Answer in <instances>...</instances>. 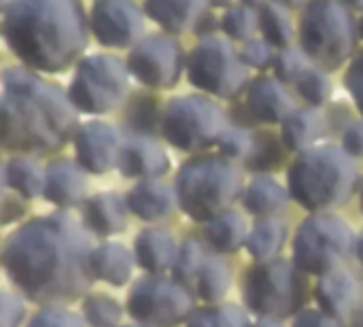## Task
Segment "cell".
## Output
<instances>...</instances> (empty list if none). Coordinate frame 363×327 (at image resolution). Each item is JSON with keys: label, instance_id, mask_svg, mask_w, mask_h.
<instances>
[{"label": "cell", "instance_id": "d6a6232c", "mask_svg": "<svg viewBox=\"0 0 363 327\" xmlns=\"http://www.w3.org/2000/svg\"><path fill=\"white\" fill-rule=\"evenodd\" d=\"M296 87H298V94L302 96V100L308 106L321 109L332 100V81H330L328 72L323 68L315 66V64H311L302 72Z\"/></svg>", "mask_w": 363, "mask_h": 327}, {"label": "cell", "instance_id": "f546056e", "mask_svg": "<svg viewBox=\"0 0 363 327\" xmlns=\"http://www.w3.org/2000/svg\"><path fill=\"white\" fill-rule=\"evenodd\" d=\"M259 30L268 43H272L277 49H283L291 45L294 38V21L289 17V9L281 4L279 0H270L264 6H259Z\"/></svg>", "mask_w": 363, "mask_h": 327}, {"label": "cell", "instance_id": "7c38bea8", "mask_svg": "<svg viewBox=\"0 0 363 327\" xmlns=\"http://www.w3.org/2000/svg\"><path fill=\"white\" fill-rule=\"evenodd\" d=\"M194 300L189 292L162 277L140 279L128 296V313L145 327H179L189 321Z\"/></svg>", "mask_w": 363, "mask_h": 327}, {"label": "cell", "instance_id": "b9f144b4", "mask_svg": "<svg viewBox=\"0 0 363 327\" xmlns=\"http://www.w3.org/2000/svg\"><path fill=\"white\" fill-rule=\"evenodd\" d=\"M157 106H155V100L151 98H138V102L134 100L130 113H128V121L134 130H140V132H151L155 130V119H157Z\"/></svg>", "mask_w": 363, "mask_h": 327}, {"label": "cell", "instance_id": "e575fe53", "mask_svg": "<svg viewBox=\"0 0 363 327\" xmlns=\"http://www.w3.org/2000/svg\"><path fill=\"white\" fill-rule=\"evenodd\" d=\"M313 62L308 60V55L304 53L302 47H294L287 45L283 49L277 51L272 68H274V77L283 83H298V79L302 77V72L311 66Z\"/></svg>", "mask_w": 363, "mask_h": 327}, {"label": "cell", "instance_id": "7402d4cb", "mask_svg": "<svg viewBox=\"0 0 363 327\" xmlns=\"http://www.w3.org/2000/svg\"><path fill=\"white\" fill-rule=\"evenodd\" d=\"M177 255H179V247L172 234L162 228H147L134 238L136 264L151 275H162L174 268Z\"/></svg>", "mask_w": 363, "mask_h": 327}, {"label": "cell", "instance_id": "6f0895ef", "mask_svg": "<svg viewBox=\"0 0 363 327\" xmlns=\"http://www.w3.org/2000/svg\"><path fill=\"white\" fill-rule=\"evenodd\" d=\"M123 327H145V326H140V323H138V326H123Z\"/></svg>", "mask_w": 363, "mask_h": 327}, {"label": "cell", "instance_id": "681fc988", "mask_svg": "<svg viewBox=\"0 0 363 327\" xmlns=\"http://www.w3.org/2000/svg\"><path fill=\"white\" fill-rule=\"evenodd\" d=\"M281 4H285L287 9H300V6H304L308 0H279Z\"/></svg>", "mask_w": 363, "mask_h": 327}, {"label": "cell", "instance_id": "c3c4849f", "mask_svg": "<svg viewBox=\"0 0 363 327\" xmlns=\"http://www.w3.org/2000/svg\"><path fill=\"white\" fill-rule=\"evenodd\" d=\"M255 327H283L277 319H268V317H259L257 326Z\"/></svg>", "mask_w": 363, "mask_h": 327}, {"label": "cell", "instance_id": "30bf717a", "mask_svg": "<svg viewBox=\"0 0 363 327\" xmlns=\"http://www.w3.org/2000/svg\"><path fill=\"white\" fill-rule=\"evenodd\" d=\"M306 298L302 270L287 260H268L253 266L245 283V302L251 313L268 319L296 315Z\"/></svg>", "mask_w": 363, "mask_h": 327}, {"label": "cell", "instance_id": "e0dca14e", "mask_svg": "<svg viewBox=\"0 0 363 327\" xmlns=\"http://www.w3.org/2000/svg\"><path fill=\"white\" fill-rule=\"evenodd\" d=\"M117 168L128 179H160L170 170V157L149 136H132L121 145Z\"/></svg>", "mask_w": 363, "mask_h": 327}, {"label": "cell", "instance_id": "4316f807", "mask_svg": "<svg viewBox=\"0 0 363 327\" xmlns=\"http://www.w3.org/2000/svg\"><path fill=\"white\" fill-rule=\"evenodd\" d=\"M287 200H289V192L279 181L266 174L251 179L242 196L245 209L255 217H272L274 213L285 209Z\"/></svg>", "mask_w": 363, "mask_h": 327}, {"label": "cell", "instance_id": "816d5d0a", "mask_svg": "<svg viewBox=\"0 0 363 327\" xmlns=\"http://www.w3.org/2000/svg\"><path fill=\"white\" fill-rule=\"evenodd\" d=\"M204 2L213 9H228L230 6V0H204Z\"/></svg>", "mask_w": 363, "mask_h": 327}, {"label": "cell", "instance_id": "83f0119b", "mask_svg": "<svg viewBox=\"0 0 363 327\" xmlns=\"http://www.w3.org/2000/svg\"><path fill=\"white\" fill-rule=\"evenodd\" d=\"M247 223L236 211L228 209L206 223V240L219 253H236L242 245H247Z\"/></svg>", "mask_w": 363, "mask_h": 327}, {"label": "cell", "instance_id": "6da1fadb", "mask_svg": "<svg viewBox=\"0 0 363 327\" xmlns=\"http://www.w3.org/2000/svg\"><path fill=\"white\" fill-rule=\"evenodd\" d=\"M91 243L85 226L66 213L26 221L4 243L2 264L13 285L40 304L72 302L91 281Z\"/></svg>", "mask_w": 363, "mask_h": 327}, {"label": "cell", "instance_id": "f5cc1de1", "mask_svg": "<svg viewBox=\"0 0 363 327\" xmlns=\"http://www.w3.org/2000/svg\"><path fill=\"white\" fill-rule=\"evenodd\" d=\"M355 253H357L359 262L363 264V232L357 236V240H355Z\"/></svg>", "mask_w": 363, "mask_h": 327}, {"label": "cell", "instance_id": "60d3db41", "mask_svg": "<svg viewBox=\"0 0 363 327\" xmlns=\"http://www.w3.org/2000/svg\"><path fill=\"white\" fill-rule=\"evenodd\" d=\"M28 327H85V321L70 311L49 306V309H43L40 313H36Z\"/></svg>", "mask_w": 363, "mask_h": 327}, {"label": "cell", "instance_id": "d590c367", "mask_svg": "<svg viewBox=\"0 0 363 327\" xmlns=\"http://www.w3.org/2000/svg\"><path fill=\"white\" fill-rule=\"evenodd\" d=\"M83 317L91 327H115L121 319V306L108 296H87Z\"/></svg>", "mask_w": 363, "mask_h": 327}, {"label": "cell", "instance_id": "44dd1931", "mask_svg": "<svg viewBox=\"0 0 363 327\" xmlns=\"http://www.w3.org/2000/svg\"><path fill=\"white\" fill-rule=\"evenodd\" d=\"M128 209L143 221H157L172 213L177 202V192L162 183L160 179L138 181L125 196Z\"/></svg>", "mask_w": 363, "mask_h": 327}, {"label": "cell", "instance_id": "1f68e13d", "mask_svg": "<svg viewBox=\"0 0 363 327\" xmlns=\"http://www.w3.org/2000/svg\"><path fill=\"white\" fill-rule=\"evenodd\" d=\"M221 30L232 40H249L259 30V11L245 2L230 4L221 17Z\"/></svg>", "mask_w": 363, "mask_h": 327}, {"label": "cell", "instance_id": "8fae6325", "mask_svg": "<svg viewBox=\"0 0 363 327\" xmlns=\"http://www.w3.org/2000/svg\"><path fill=\"white\" fill-rule=\"evenodd\" d=\"M355 234L345 219L332 213L306 217L294 238V264L308 275H328L355 249Z\"/></svg>", "mask_w": 363, "mask_h": 327}, {"label": "cell", "instance_id": "f907efd6", "mask_svg": "<svg viewBox=\"0 0 363 327\" xmlns=\"http://www.w3.org/2000/svg\"><path fill=\"white\" fill-rule=\"evenodd\" d=\"M342 4H347L351 11H362L363 13V0H340Z\"/></svg>", "mask_w": 363, "mask_h": 327}, {"label": "cell", "instance_id": "9c48e42d", "mask_svg": "<svg viewBox=\"0 0 363 327\" xmlns=\"http://www.w3.org/2000/svg\"><path fill=\"white\" fill-rule=\"evenodd\" d=\"M128 85V62L111 53H94L77 62L68 96L79 113L106 115L123 102Z\"/></svg>", "mask_w": 363, "mask_h": 327}, {"label": "cell", "instance_id": "ffe728a7", "mask_svg": "<svg viewBox=\"0 0 363 327\" xmlns=\"http://www.w3.org/2000/svg\"><path fill=\"white\" fill-rule=\"evenodd\" d=\"M128 202L115 192H102L83 202V226L96 236L121 234L128 226Z\"/></svg>", "mask_w": 363, "mask_h": 327}, {"label": "cell", "instance_id": "52a82bcc", "mask_svg": "<svg viewBox=\"0 0 363 327\" xmlns=\"http://www.w3.org/2000/svg\"><path fill=\"white\" fill-rule=\"evenodd\" d=\"M225 128L223 109L204 94L174 96L160 115V130L166 143L187 153H200L217 145Z\"/></svg>", "mask_w": 363, "mask_h": 327}, {"label": "cell", "instance_id": "11a10c76", "mask_svg": "<svg viewBox=\"0 0 363 327\" xmlns=\"http://www.w3.org/2000/svg\"><path fill=\"white\" fill-rule=\"evenodd\" d=\"M357 28H359V36L363 38V15L359 17V23H357Z\"/></svg>", "mask_w": 363, "mask_h": 327}, {"label": "cell", "instance_id": "277c9868", "mask_svg": "<svg viewBox=\"0 0 363 327\" xmlns=\"http://www.w3.org/2000/svg\"><path fill=\"white\" fill-rule=\"evenodd\" d=\"M289 196L308 213H328L347 204L359 187L355 157L338 145L302 151L287 172Z\"/></svg>", "mask_w": 363, "mask_h": 327}, {"label": "cell", "instance_id": "f6af8a7d", "mask_svg": "<svg viewBox=\"0 0 363 327\" xmlns=\"http://www.w3.org/2000/svg\"><path fill=\"white\" fill-rule=\"evenodd\" d=\"M342 147L353 155L363 157V119L351 121L342 132Z\"/></svg>", "mask_w": 363, "mask_h": 327}, {"label": "cell", "instance_id": "f35d334b", "mask_svg": "<svg viewBox=\"0 0 363 327\" xmlns=\"http://www.w3.org/2000/svg\"><path fill=\"white\" fill-rule=\"evenodd\" d=\"M249 166L257 170H272L283 162V149L272 134H257L253 151L249 155Z\"/></svg>", "mask_w": 363, "mask_h": 327}, {"label": "cell", "instance_id": "7dc6e473", "mask_svg": "<svg viewBox=\"0 0 363 327\" xmlns=\"http://www.w3.org/2000/svg\"><path fill=\"white\" fill-rule=\"evenodd\" d=\"M11 204H13V200L4 194V202H2V223L4 226L15 221V219H19L23 215V211H26V206L21 202H17L15 206H11Z\"/></svg>", "mask_w": 363, "mask_h": 327}, {"label": "cell", "instance_id": "db71d44e", "mask_svg": "<svg viewBox=\"0 0 363 327\" xmlns=\"http://www.w3.org/2000/svg\"><path fill=\"white\" fill-rule=\"evenodd\" d=\"M240 2L251 4V6H264V4H266V2H270V0H240Z\"/></svg>", "mask_w": 363, "mask_h": 327}, {"label": "cell", "instance_id": "9a60e30c", "mask_svg": "<svg viewBox=\"0 0 363 327\" xmlns=\"http://www.w3.org/2000/svg\"><path fill=\"white\" fill-rule=\"evenodd\" d=\"M121 134L113 123L87 121L74 134V153L81 168L89 174H106L119 162Z\"/></svg>", "mask_w": 363, "mask_h": 327}, {"label": "cell", "instance_id": "8d00e7d4", "mask_svg": "<svg viewBox=\"0 0 363 327\" xmlns=\"http://www.w3.org/2000/svg\"><path fill=\"white\" fill-rule=\"evenodd\" d=\"M204 260H206V255L202 251V245L196 238H185L179 247L177 264L172 268L177 281H189V279L198 277Z\"/></svg>", "mask_w": 363, "mask_h": 327}, {"label": "cell", "instance_id": "7bdbcfd3", "mask_svg": "<svg viewBox=\"0 0 363 327\" xmlns=\"http://www.w3.org/2000/svg\"><path fill=\"white\" fill-rule=\"evenodd\" d=\"M345 85H347V92L351 94L357 111L363 115V51L351 60L347 74H345Z\"/></svg>", "mask_w": 363, "mask_h": 327}, {"label": "cell", "instance_id": "ee69618b", "mask_svg": "<svg viewBox=\"0 0 363 327\" xmlns=\"http://www.w3.org/2000/svg\"><path fill=\"white\" fill-rule=\"evenodd\" d=\"M26 315L23 302L13 294H2L0 300V323L2 327H19Z\"/></svg>", "mask_w": 363, "mask_h": 327}, {"label": "cell", "instance_id": "3957f363", "mask_svg": "<svg viewBox=\"0 0 363 327\" xmlns=\"http://www.w3.org/2000/svg\"><path fill=\"white\" fill-rule=\"evenodd\" d=\"M2 145L15 153H53L79 130V111L68 92L36 70L11 66L2 72Z\"/></svg>", "mask_w": 363, "mask_h": 327}, {"label": "cell", "instance_id": "f1b7e54d", "mask_svg": "<svg viewBox=\"0 0 363 327\" xmlns=\"http://www.w3.org/2000/svg\"><path fill=\"white\" fill-rule=\"evenodd\" d=\"M287 240V228L281 219L274 217H262L249 232L247 238V251L257 262L274 260L277 253L283 249Z\"/></svg>", "mask_w": 363, "mask_h": 327}, {"label": "cell", "instance_id": "5bb4252c", "mask_svg": "<svg viewBox=\"0 0 363 327\" xmlns=\"http://www.w3.org/2000/svg\"><path fill=\"white\" fill-rule=\"evenodd\" d=\"M145 9L134 0H96L89 13L91 34L102 47H134L145 36Z\"/></svg>", "mask_w": 363, "mask_h": 327}, {"label": "cell", "instance_id": "ac0fdd59", "mask_svg": "<svg viewBox=\"0 0 363 327\" xmlns=\"http://www.w3.org/2000/svg\"><path fill=\"white\" fill-rule=\"evenodd\" d=\"M87 179L79 162L53 160L45 168V200L57 209H70L85 200Z\"/></svg>", "mask_w": 363, "mask_h": 327}, {"label": "cell", "instance_id": "603a6c76", "mask_svg": "<svg viewBox=\"0 0 363 327\" xmlns=\"http://www.w3.org/2000/svg\"><path fill=\"white\" fill-rule=\"evenodd\" d=\"M357 300H359V285L351 272L336 268L321 277L317 285V302L323 313L340 319L355 309Z\"/></svg>", "mask_w": 363, "mask_h": 327}, {"label": "cell", "instance_id": "d6986e66", "mask_svg": "<svg viewBox=\"0 0 363 327\" xmlns=\"http://www.w3.org/2000/svg\"><path fill=\"white\" fill-rule=\"evenodd\" d=\"M206 6L204 0H145L147 17L172 36L196 32L198 23L208 13Z\"/></svg>", "mask_w": 363, "mask_h": 327}, {"label": "cell", "instance_id": "9f6ffc18", "mask_svg": "<svg viewBox=\"0 0 363 327\" xmlns=\"http://www.w3.org/2000/svg\"><path fill=\"white\" fill-rule=\"evenodd\" d=\"M362 211H363V185H362Z\"/></svg>", "mask_w": 363, "mask_h": 327}, {"label": "cell", "instance_id": "ba28073f", "mask_svg": "<svg viewBox=\"0 0 363 327\" xmlns=\"http://www.w3.org/2000/svg\"><path fill=\"white\" fill-rule=\"evenodd\" d=\"M189 83L221 100H232L249 87V66L228 36H204L187 55Z\"/></svg>", "mask_w": 363, "mask_h": 327}, {"label": "cell", "instance_id": "bcb514c9", "mask_svg": "<svg viewBox=\"0 0 363 327\" xmlns=\"http://www.w3.org/2000/svg\"><path fill=\"white\" fill-rule=\"evenodd\" d=\"M294 327H342L340 321L323 311H304L296 319Z\"/></svg>", "mask_w": 363, "mask_h": 327}, {"label": "cell", "instance_id": "cb8c5ba5", "mask_svg": "<svg viewBox=\"0 0 363 327\" xmlns=\"http://www.w3.org/2000/svg\"><path fill=\"white\" fill-rule=\"evenodd\" d=\"M89 266H91L94 279H100L113 287H123L132 279L134 257L123 245L104 243L91 251Z\"/></svg>", "mask_w": 363, "mask_h": 327}, {"label": "cell", "instance_id": "ab89813d", "mask_svg": "<svg viewBox=\"0 0 363 327\" xmlns=\"http://www.w3.org/2000/svg\"><path fill=\"white\" fill-rule=\"evenodd\" d=\"M240 55H242V60H245V64L249 68L266 70V68L272 66L277 51H274V45L268 43L266 38H255L253 36V38L245 40V45L240 49Z\"/></svg>", "mask_w": 363, "mask_h": 327}, {"label": "cell", "instance_id": "d4e9b609", "mask_svg": "<svg viewBox=\"0 0 363 327\" xmlns=\"http://www.w3.org/2000/svg\"><path fill=\"white\" fill-rule=\"evenodd\" d=\"M323 132L321 115L315 106L296 109L283 123H281V140L287 151L302 153L319 140Z\"/></svg>", "mask_w": 363, "mask_h": 327}, {"label": "cell", "instance_id": "4dcf8cb0", "mask_svg": "<svg viewBox=\"0 0 363 327\" xmlns=\"http://www.w3.org/2000/svg\"><path fill=\"white\" fill-rule=\"evenodd\" d=\"M196 279H198V296L206 302L221 300L232 285L230 268L219 257H206Z\"/></svg>", "mask_w": 363, "mask_h": 327}, {"label": "cell", "instance_id": "74e56055", "mask_svg": "<svg viewBox=\"0 0 363 327\" xmlns=\"http://www.w3.org/2000/svg\"><path fill=\"white\" fill-rule=\"evenodd\" d=\"M253 145H255V136H251L247 130L225 128V132L221 134L217 143V149H219V155L234 162V160H249Z\"/></svg>", "mask_w": 363, "mask_h": 327}, {"label": "cell", "instance_id": "8992f818", "mask_svg": "<svg viewBox=\"0 0 363 327\" xmlns=\"http://www.w3.org/2000/svg\"><path fill=\"white\" fill-rule=\"evenodd\" d=\"M298 34L308 60L325 72L355 57L359 28L351 9L340 0H308L302 6Z\"/></svg>", "mask_w": 363, "mask_h": 327}, {"label": "cell", "instance_id": "2e32d148", "mask_svg": "<svg viewBox=\"0 0 363 327\" xmlns=\"http://www.w3.org/2000/svg\"><path fill=\"white\" fill-rule=\"evenodd\" d=\"M247 109L259 123H283L296 109L283 81L262 74L247 87Z\"/></svg>", "mask_w": 363, "mask_h": 327}, {"label": "cell", "instance_id": "5b68a950", "mask_svg": "<svg viewBox=\"0 0 363 327\" xmlns=\"http://www.w3.org/2000/svg\"><path fill=\"white\" fill-rule=\"evenodd\" d=\"M240 189V170L223 155H198L187 160L179 168L174 181L181 211L198 223H208L228 211L238 198Z\"/></svg>", "mask_w": 363, "mask_h": 327}, {"label": "cell", "instance_id": "836d02e7", "mask_svg": "<svg viewBox=\"0 0 363 327\" xmlns=\"http://www.w3.org/2000/svg\"><path fill=\"white\" fill-rule=\"evenodd\" d=\"M187 327H251L247 313L234 304L211 306L189 317Z\"/></svg>", "mask_w": 363, "mask_h": 327}, {"label": "cell", "instance_id": "484cf974", "mask_svg": "<svg viewBox=\"0 0 363 327\" xmlns=\"http://www.w3.org/2000/svg\"><path fill=\"white\" fill-rule=\"evenodd\" d=\"M4 187L13 189L19 198L32 200L45 192V170L28 155H15L4 162Z\"/></svg>", "mask_w": 363, "mask_h": 327}, {"label": "cell", "instance_id": "4fadbf2b", "mask_svg": "<svg viewBox=\"0 0 363 327\" xmlns=\"http://www.w3.org/2000/svg\"><path fill=\"white\" fill-rule=\"evenodd\" d=\"M130 74L149 89H172L187 66L185 51L172 34H147L128 53Z\"/></svg>", "mask_w": 363, "mask_h": 327}, {"label": "cell", "instance_id": "7a4b0ae2", "mask_svg": "<svg viewBox=\"0 0 363 327\" xmlns=\"http://www.w3.org/2000/svg\"><path fill=\"white\" fill-rule=\"evenodd\" d=\"M91 23L81 0H11L2 6V36L30 70L57 74L81 60Z\"/></svg>", "mask_w": 363, "mask_h": 327}]
</instances>
